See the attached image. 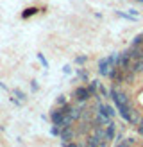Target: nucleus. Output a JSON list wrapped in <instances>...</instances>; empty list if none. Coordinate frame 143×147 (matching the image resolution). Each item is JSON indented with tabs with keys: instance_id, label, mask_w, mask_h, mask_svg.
Here are the masks:
<instances>
[{
	"instance_id": "24",
	"label": "nucleus",
	"mask_w": 143,
	"mask_h": 147,
	"mask_svg": "<svg viewBox=\"0 0 143 147\" xmlns=\"http://www.w3.org/2000/svg\"><path fill=\"white\" fill-rule=\"evenodd\" d=\"M72 72H74V68H72L70 65H64V67H63V74H66V76H70Z\"/></svg>"
},
{
	"instance_id": "2",
	"label": "nucleus",
	"mask_w": 143,
	"mask_h": 147,
	"mask_svg": "<svg viewBox=\"0 0 143 147\" xmlns=\"http://www.w3.org/2000/svg\"><path fill=\"white\" fill-rule=\"evenodd\" d=\"M97 109H98V115H100V117H102V119L106 120V124L109 122V120L113 119L114 115H116V111H114V108H113V106H109V104H104L102 100L98 102V106H97Z\"/></svg>"
},
{
	"instance_id": "15",
	"label": "nucleus",
	"mask_w": 143,
	"mask_h": 147,
	"mask_svg": "<svg viewBox=\"0 0 143 147\" xmlns=\"http://www.w3.org/2000/svg\"><path fill=\"white\" fill-rule=\"evenodd\" d=\"M36 56H38V59H39V63L43 65V68H48V67H50V65H48V59H47V57H45V54H43V52H38V54H36Z\"/></svg>"
},
{
	"instance_id": "17",
	"label": "nucleus",
	"mask_w": 143,
	"mask_h": 147,
	"mask_svg": "<svg viewBox=\"0 0 143 147\" xmlns=\"http://www.w3.org/2000/svg\"><path fill=\"white\" fill-rule=\"evenodd\" d=\"M88 59H90V57L86 54H81V56L75 57V65H84V63H88Z\"/></svg>"
},
{
	"instance_id": "29",
	"label": "nucleus",
	"mask_w": 143,
	"mask_h": 147,
	"mask_svg": "<svg viewBox=\"0 0 143 147\" xmlns=\"http://www.w3.org/2000/svg\"><path fill=\"white\" fill-rule=\"evenodd\" d=\"M138 126H143V117H141V119H140V124H138Z\"/></svg>"
},
{
	"instance_id": "18",
	"label": "nucleus",
	"mask_w": 143,
	"mask_h": 147,
	"mask_svg": "<svg viewBox=\"0 0 143 147\" xmlns=\"http://www.w3.org/2000/svg\"><path fill=\"white\" fill-rule=\"evenodd\" d=\"M55 104H57V106H64V104H68V99H66V95H59V97L55 99Z\"/></svg>"
},
{
	"instance_id": "22",
	"label": "nucleus",
	"mask_w": 143,
	"mask_h": 147,
	"mask_svg": "<svg viewBox=\"0 0 143 147\" xmlns=\"http://www.w3.org/2000/svg\"><path fill=\"white\" fill-rule=\"evenodd\" d=\"M38 90H39V84H38V81H36V79H32V81H31V92H32V93H36Z\"/></svg>"
},
{
	"instance_id": "11",
	"label": "nucleus",
	"mask_w": 143,
	"mask_h": 147,
	"mask_svg": "<svg viewBox=\"0 0 143 147\" xmlns=\"http://www.w3.org/2000/svg\"><path fill=\"white\" fill-rule=\"evenodd\" d=\"M98 81L97 79H93V81H90V84H88V90H90V93L91 95H98Z\"/></svg>"
},
{
	"instance_id": "26",
	"label": "nucleus",
	"mask_w": 143,
	"mask_h": 147,
	"mask_svg": "<svg viewBox=\"0 0 143 147\" xmlns=\"http://www.w3.org/2000/svg\"><path fill=\"white\" fill-rule=\"evenodd\" d=\"M0 88H2L4 92H9V88H7V84H5V83H2V81H0Z\"/></svg>"
},
{
	"instance_id": "20",
	"label": "nucleus",
	"mask_w": 143,
	"mask_h": 147,
	"mask_svg": "<svg viewBox=\"0 0 143 147\" xmlns=\"http://www.w3.org/2000/svg\"><path fill=\"white\" fill-rule=\"evenodd\" d=\"M9 100L13 102L14 106H18V108H21V106H23V100H20L18 97H14V95H13V97H9Z\"/></svg>"
},
{
	"instance_id": "16",
	"label": "nucleus",
	"mask_w": 143,
	"mask_h": 147,
	"mask_svg": "<svg viewBox=\"0 0 143 147\" xmlns=\"http://www.w3.org/2000/svg\"><path fill=\"white\" fill-rule=\"evenodd\" d=\"M75 74H77V76L81 77L82 81H88V79H90V76H88V72H86V70H82V68H75Z\"/></svg>"
},
{
	"instance_id": "13",
	"label": "nucleus",
	"mask_w": 143,
	"mask_h": 147,
	"mask_svg": "<svg viewBox=\"0 0 143 147\" xmlns=\"http://www.w3.org/2000/svg\"><path fill=\"white\" fill-rule=\"evenodd\" d=\"M61 131H63V127L59 126V124H52V127H50V135L59 138L61 136Z\"/></svg>"
},
{
	"instance_id": "4",
	"label": "nucleus",
	"mask_w": 143,
	"mask_h": 147,
	"mask_svg": "<svg viewBox=\"0 0 143 147\" xmlns=\"http://www.w3.org/2000/svg\"><path fill=\"white\" fill-rule=\"evenodd\" d=\"M63 119H64V111H63L61 106H57L55 109L50 111V122H52V124H61Z\"/></svg>"
},
{
	"instance_id": "5",
	"label": "nucleus",
	"mask_w": 143,
	"mask_h": 147,
	"mask_svg": "<svg viewBox=\"0 0 143 147\" xmlns=\"http://www.w3.org/2000/svg\"><path fill=\"white\" fill-rule=\"evenodd\" d=\"M74 136H75V129L74 127H63V131H61V142H72L74 140Z\"/></svg>"
},
{
	"instance_id": "14",
	"label": "nucleus",
	"mask_w": 143,
	"mask_h": 147,
	"mask_svg": "<svg viewBox=\"0 0 143 147\" xmlns=\"http://www.w3.org/2000/svg\"><path fill=\"white\" fill-rule=\"evenodd\" d=\"M143 43V32H140V34H136L134 38H132V41H131V47H140Z\"/></svg>"
},
{
	"instance_id": "8",
	"label": "nucleus",
	"mask_w": 143,
	"mask_h": 147,
	"mask_svg": "<svg viewBox=\"0 0 143 147\" xmlns=\"http://www.w3.org/2000/svg\"><path fill=\"white\" fill-rule=\"evenodd\" d=\"M38 13H39L38 7H27V9H23V13H21V18L27 20V18H31V16H34V14H38Z\"/></svg>"
},
{
	"instance_id": "25",
	"label": "nucleus",
	"mask_w": 143,
	"mask_h": 147,
	"mask_svg": "<svg viewBox=\"0 0 143 147\" xmlns=\"http://www.w3.org/2000/svg\"><path fill=\"white\" fill-rule=\"evenodd\" d=\"M120 140H124V135L122 133H118L116 136H114V142H120Z\"/></svg>"
},
{
	"instance_id": "10",
	"label": "nucleus",
	"mask_w": 143,
	"mask_h": 147,
	"mask_svg": "<svg viewBox=\"0 0 143 147\" xmlns=\"http://www.w3.org/2000/svg\"><path fill=\"white\" fill-rule=\"evenodd\" d=\"M129 68H131L134 74H140V72H143V59H136V61H134V63H132Z\"/></svg>"
},
{
	"instance_id": "6",
	"label": "nucleus",
	"mask_w": 143,
	"mask_h": 147,
	"mask_svg": "<svg viewBox=\"0 0 143 147\" xmlns=\"http://www.w3.org/2000/svg\"><path fill=\"white\" fill-rule=\"evenodd\" d=\"M114 136H116V124L109 120L106 126V140L111 142V140H114Z\"/></svg>"
},
{
	"instance_id": "9",
	"label": "nucleus",
	"mask_w": 143,
	"mask_h": 147,
	"mask_svg": "<svg viewBox=\"0 0 143 147\" xmlns=\"http://www.w3.org/2000/svg\"><path fill=\"white\" fill-rule=\"evenodd\" d=\"M13 95H14V97H18L20 100H23V102L29 100V95H27L23 90H20V88H13Z\"/></svg>"
},
{
	"instance_id": "12",
	"label": "nucleus",
	"mask_w": 143,
	"mask_h": 147,
	"mask_svg": "<svg viewBox=\"0 0 143 147\" xmlns=\"http://www.w3.org/2000/svg\"><path fill=\"white\" fill-rule=\"evenodd\" d=\"M70 115H72V119H74V120H79V119H81V117H82V108L81 106H79V108H72V111H70Z\"/></svg>"
},
{
	"instance_id": "3",
	"label": "nucleus",
	"mask_w": 143,
	"mask_h": 147,
	"mask_svg": "<svg viewBox=\"0 0 143 147\" xmlns=\"http://www.w3.org/2000/svg\"><path fill=\"white\" fill-rule=\"evenodd\" d=\"M74 97H75V100H79V102H86V100L91 97V93H90V90H88V86H77L75 90H74Z\"/></svg>"
},
{
	"instance_id": "19",
	"label": "nucleus",
	"mask_w": 143,
	"mask_h": 147,
	"mask_svg": "<svg viewBox=\"0 0 143 147\" xmlns=\"http://www.w3.org/2000/svg\"><path fill=\"white\" fill-rule=\"evenodd\" d=\"M98 93L102 95V97H109V90H107L104 84H98Z\"/></svg>"
},
{
	"instance_id": "28",
	"label": "nucleus",
	"mask_w": 143,
	"mask_h": 147,
	"mask_svg": "<svg viewBox=\"0 0 143 147\" xmlns=\"http://www.w3.org/2000/svg\"><path fill=\"white\" fill-rule=\"evenodd\" d=\"M138 133H140V135L143 136V126H138Z\"/></svg>"
},
{
	"instance_id": "30",
	"label": "nucleus",
	"mask_w": 143,
	"mask_h": 147,
	"mask_svg": "<svg viewBox=\"0 0 143 147\" xmlns=\"http://www.w3.org/2000/svg\"><path fill=\"white\" fill-rule=\"evenodd\" d=\"M136 2H141V4H143V0H136Z\"/></svg>"
},
{
	"instance_id": "27",
	"label": "nucleus",
	"mask_w": 143,
	"mask_h": 147,
	"mask_svg": "<svg viewBox=\"0 0 143 147\" xmlns=\"http://www.w3.org/2000/svg\"><path fill=\"white\" fill-rule=\"evenodd\" d=\"M129 13H131L132 16H140V11H136V9H129Z\"/></svg>"
},
{
	"instance_id": "1",
	"label": "nucleus",
	"mask_w": 143,
	"mask_h": 147,
	"mask_svg": "<svg viewBox=\"0 0 143 147\" xmlns=\"http://www.w3.org/2000/svg\"><path fill=\"white\" fill-rule=\"evenodd\" d=\"M109 97L113 99V102H114V106H116L120 117L125 122L131 124V119H132V113L131 111H132V109H131V100H129V95L125 92L118 90L116 86H113L111 90H109Z\"/></svg>"
},
{
	"instance_id": "23",
	"label": "nucleus",
	"mask_w": 143,
	"mask_h": 147,
	"mask_svg": "<svg viewBox=\"0 0 143 147\" xmlns=\"http://www.w3.org/2000/svg\"><path fill=\"white\" fill-rule=\"evenodd\" d=\"M61 145H63V147H81L79 144H75L74 140H72V142H61Z\"/></svg>"
},
{
	"instance_id": "21",
	"label": "nucleus",
	"mask_w": 143,
	"mask_h": 147,
	"mask_svg": "<svg viewBox=\"0 0 143 147\" xmlns=\"http://www.w3.org/2000/svg\"><path fill=\"white\" fill-rule=\"evenodd\" d=\"M116 147H132V144L127 140V138H124V140H120V142H116Z\"/></svg>"
},
{
	"instance_id": "7",
	"label": "nucleus",
	"mask_w": 143,
	"mask_h": 147,
	"mask_svg": "<svg viewBox=\"0 0 143 147\" xmlns=\"http://www.w3.org/2000/svg\"><path fill=\"white\" fill-rule=\"evenodd\" d=\"M114 14H116L118 18H122V20H127V22H136L138 20V16H132L131 13H124V11H114Z\"/></svg>"
}]
</instances>
